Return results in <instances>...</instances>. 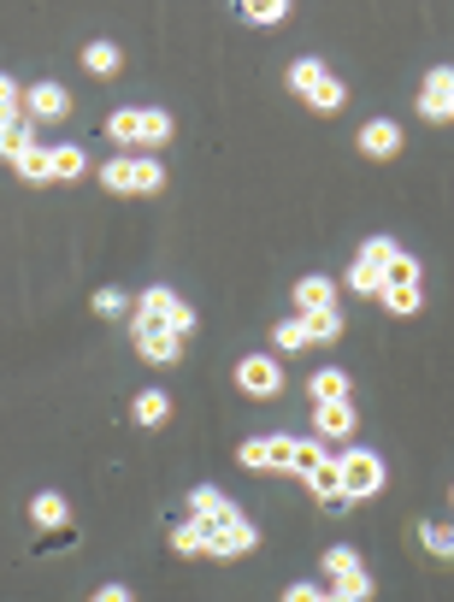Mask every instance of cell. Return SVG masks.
Instances as JSON below:
<instances>
[{
	"label": "cell",
	"mask_w": 454,
	"mask_h": 602,
	"mask_svg": "<svg viewBox=\"0 0 454 602\" xmlns=\"http://www.w3.org/2000/svg\"><path fill=\"white\" fill-rule=\"evenodd\" d=\"M325 467H330V443H319V437H289V455H284V473L289 478L313 485Z\"/></svg>",
	"instance_id": "9a60e30c"
},
{
	"label": "cell",
	"mask_w": 454,
	"mask_h": 602,
	"mask_svg": "<svg viewBox=\"0 0 454 602\" xmlns=\"http://www.w3.org/2000/svg\"><path fill=\"white\" fill-rule=\"evenodd\" d=\"M319 567H325L330 591H337V596H348V602H366V596L378 591V584H372V573L360 567V556H355L348 543H330L325 556H319Z\"/></svg>",
	"instance_id": "9c48e42d"
},
{
	"label": "cell",
	"mask_w": 454,
	"mask_h": 602,
	"mask_svg": "<svg viewBox=\"0 0 454 602\" xmlns=\"http://www.w3.org/2000/svg\"><path fill=\"white\" fill-rule=\"evenodd\" d=\"M289 7H295V0H236V12H242L249 24H284Z\"/></svg>",
	"instance_id": "4316f807"
},
{
	"label": "cell",
	"mask_w": 454,
	"mask_h": 602,
	"mask_svg": "<svg viewBox=\"0 0 454 602\" xmlns=\"http://www.w3.org/2000/svg\"><path fill=\"white\" fill-rule=\"evenodd\" d=\"M355 142H360L366 160H395V154H401V125H395V118H366Z\"/></svg>",
	"instance_id": "2e32d148"
},
{
	"label": "cell",
	"mask_w": 454,
	"mask_h": 602,
	"mask_svg": "<svg viewBox=\"0 0 454 602\" xmlns=\"http://www.w3.org/2000/svg\"><path fill=\"white\" fill-rule=\"evenodd\" d=\"M95 178H101L107 196H160V189H166V160L136 154V148H118L113 160H101Z\"/></svg>",
	"instance_id": "3957f363"
},
{
	"label": "cell",
	"mask_w": 454,
	"mask_h": 602,
	"mask_svg": "<svg viewBox=\"0 0 454 602\" xmlns=\"http://www.w3.org/2000/svg\"><path fill=\"white\" fill-rule=\"evenodd\" d=\"M272 349H284V355H295V349H313V342H307V325H302V314H295V319H277V325H272Z\"/></svg>",
	"instance_id": "83f0119b"
},
{
	"label": "cell",
	"mask_w": 454,
	"mask_h": 602,
	"mask_svg": "<svg viewBox=\"0 0 454 602\" xmlns=\"http://www.w3.org/2000/svg\"><path fill=\"white\" fill-rule=\"evenodd\" d=\"M101 130H107L113 148H136V154H160L171 136H178L166 107H113Z\"/></svg>",
	"instance_id": "7a4b0ae2"
},
{
	"label": "cell",
	"mask_w": 454,
	"mask_h": 602,
	"mask_svg": "<svg viewBox=\"0 0 454 602\" xmlns=\"http://www.w3.org/2000/svg\"><path fill=\"white\" fill-rule=\"evenodd\" d=\"M284 602H330L325 584H284Z\"/></svg>",
	"instance_id": "d6a6232c"
},
{
	"label": "cell",
	"mask_w": 454,
	"mask_h": 602,
	"mask_svg": "<svg viewBox=\"0 0 454 602\" xmlns=\"http://www.w3.org/2000/svg\"><path fill=\"white\" fill-rule=\"evenodd\" d=\"M419 538H425V549H431V556L454 561V526H419Z\"/></svg>",
	"instance_id": "4dcf8cb0"
},
{
	"label": "cell",
	"mask_w": 454,
	"mask_h": 602,
	"mask_svg": "<svg viewBox=\"0 0 454 602\" xmlns=\"http://www.w3.org/2000/svg\"><path fill=\"white\" fill-rule=\"evenodd\" d=\"M130 337H136V355H142L148 367H178L183 360V337L166 331V325H154V319H130Z\"/></svg>",
	"instance_id": "8fae6325"
},
{
	"label": "cell",
	"mask_w": 454,
	"mask_h": 602,
	"mask_svg": "<svg viewBox=\"0 0 454 602\" xmlns=\"http://www.w3.org/2000/svg\"><path fill=\"white\" fill-rule=\"evenodd\" d=\"M307 395L313 402H348V395H355V378H348L342 367H319L307 378Z\"/></svg>",
	"instance_id": "ffe728a7"
},
{
	"label": "cell",
	"mask_w": 454,
	"mask_h": 602,
	"mask_svg": "<svg viewBox=\"0 0 454 602\" xmlns=\"http://www.w3.org/2000/svg\"><path fill=\"white\" fill-rule=\"evenodd\" d=\"M236 390L249 395V402H277L284 395V360L272 349H254L236 360Z\"/></svg>",
	"instance_id": "ba28073f"
},
{
	"label": "cell",
	"mask_w": 454,
	"mask_h": 602,
	"mask_svg": "<svg viewBox=\"0 0 454 602\" xmlns=\"http://www.w3.org/2000/svg\"><path fill=\"white\" fill-rule=\"evenodd\" d=\"M12 171H19L24 183H54V166H47V142H36V148H24L19 160H12Z\"/></svg>",
	"instance_id": "484cf974"
},
{
	"label": "cell",
	"mask_w": 454,
	"mask_h": 602,
	"mask_svg": "<svg viewBox=\"0 0 454 602\" xmlns=\"http://www.w3.org/2000/svg\"><path fill=\"white\" fill-rule=\"evenodd\" d=\"M95 314H101V319H125V314H130V296H125L118 284L95 289Z\"/></svg>",
	"instance_id": "f1b7e54d"
},
{
	"label": "cell",
	"mask_w": 454,
	"mask_h": 602,
	"mask_svg": "<svg viewBox=\"0 0 454 602\" xmlns=\"http://www.w3.org/2000/svg\"><path fill=\"white\" fill-rule=\"evenodd\" d=\"M83 72H89L95 83H107V77L125 72V54H118V42H89V47H83Z\"/></svg>",
	"instance_id": "7402d4cb"
},
{
	"label": "cell",
	"mask_w": 454,
	"mask_h": 602,
	"mask_svg": "<svg viewBox=\"0 0 454 602\" xmlns=\"http://www.w3.org/2000/svg\"><path fill=\"white\" fill-rule=\"evenodd\" d=\"M130 420L136 425H166L171 420V390H142L136 395V408H130Z\"/></svg>",
	"instance_id": "d4e9b609"
},
{
	"label": "cell",
	"mask_w": 454,
	"mask_h": 602,
	"mask_svg": "<svg viewBox=\"0 0 454 602\" xmlns=\"http://www.w3.org/2000/svg\"><path fill=\"white\" fill-rule=\"evenodd\" d=\"M12 113H24V83L19 77H7L0 72V125H7Z\"/></svg>",
	"instance_id": "f546056e"
},
{
	"label": "cell",
	"mask_w": 454,
	"mask_h": 602,
	"mask_svg": "<svg viewBox=\"0 0 454 602\" xmlns=\"http://www.w3.org/2000/svg\"><path fill=\"white\" fill-rule=\"evenodd\" d=\"M289 89L302 95L313 113H342V101H348V83L330 72L325 60H313V54L289 65Z\"/></svg>",
	"instance_id": "8992f818"
},
{
	"label": "cell",
	"mask_w": 454,
	"mask_h": 602,
	"mask_svg": "<svg viewBox=\"0 0 454 602\" xmlns=\"http://www.w3.org/2000/svg\"><path fill=\"white\" fill-rule=\"evenodd\" d=\"M36 142H42V136H36V118H24V113H12V118H7V125H0V160H7V166H12V160H19V154H24V148H36Z\"/></svg>",
	"instance_id": "d6986e66"
},
{
	"label": "cell",
	"mask_w": 454,
	"mask_h": 602,
	"mask_svg": "<svg viewBox=\"0 0 454 602\" xmlns=\"http://www.w3.org/2000/svg\"><path fill=\"white\" fill-rule=\"evenodd\" d=\"M302 325H307L313 349H325V342L342 337V307H313V314H302Z\"/></svg>",
	"instance_id": "cb8c5ba5"
},
{
	"label": "cell",
	"mask_w": 454,
	"mask_h": 602,
	"mask_svg": "<svg viewBox=\"0 0 454 602\" xmlns=\"http://www.w3.org/2000/svg\"><path fill=\"white\" fill-rule=\"evenodd\" d=\"M401 243L395 236H366L360 243V254H355V266H348V289H355V296H378V284H383V261H390Z\"/></svg>",
	"instance_id": "30bf717a"
},
{
	"label": "cell",
	"mask_w": 454,
	"mask_h": 602,
	"mask_svg": "<svg viewBox=\"0 0 454 602\" xmlns=\"http://www.w3.org/2000/svg\"><path fill=\"white\" fill-rule=\"evenodd\" d=\"M47 166H54V183L89 178V154H83L77 142H54V148H47Z\"/></svg>",
	"instance_id": "44dd1931"
},
{
	"label": "cell",
	"mask_w": 454,
	"mask_h": 602,
	"mask_svg": "<svg viewBox=\"0 0 454 602\" xmlns=\"http://www.w3.org/2000/svg\"><path fill=\"white\" fill-rule=\"evenodd\" d=\"M355 432H360L355 402H313V437L319 443H348Z\"/></svg>",
	"instance_id": "5bb4252c"
},
{
	"label": "cell",
	"mask_w": 454,
	"mask_h": 602,
	"mask_svg": "<svg viewBox=\"0 0 454 602\" xmlns=\"http://www.w3.org/2000/svg\"><path fill=\"white\" fill-rule=\"evenodd\" d=\"M130 302H136L130 319H154V325H166V331H178L183 342L201 331V314H196V307H189L171 284H148L142 296H130Z\"/></svg>",
	"instance_id": "5b68a950"
},
{
	"label": "cell",
	"mask_w": 454,
	"mask_h": 602,
	"mask_svg": "<svg viewBox=\"0 0 454 602\" xmlns=\"http://www.w3.org/2000/svg\"><path fill=\"white\" fill-rule=\"evenodd\" d=\"M284 455H289V437H249V443H236V461L249 473H284Z\"/></svg>",
	"instance_id": "e0dca14e"
},
{
	"label": "cell",
	"mask_w": 454,
	"mask_h": 602,
	"mask_svg": "<svg viewBox=\"0 0 454 602\" xmlns=\"http://www.w3.org/2000/svg\"><path fill=\"white\" fill-rule=\"evenodd\" d=\"M171 549H178V556H207V549H201V526L196 520L178 526V531H171Z\"/></svg>",
	"instance_id": "1f68e13d"
},
{
	"label": "cell",
	"mask_w": 454,
	"mask_h": 602,
	"mask_svg": "<svg viewBox=\"0 0 454 602\" xmlns=\"http://www.w3.org/2000/svg\"><path fill=\"white\" fill-rule=\"evenodd\" d=\"M337 485L355 496V503H372V496H383V485H390V467H383V455H372V450H342L337 455Z\"/></svg>",
	"instance_id": "52a82bcc"
},
{
	"label": "cell",
	"mask_w": 454,
	"mask_h": 602,
	"mask_svg": "<svg viewBox=\"0 0 454 602\" xmlns=\"http://www.w3.org/2000/svg\"><path fill=\"white\" fill-rule=\"evenodd\" d=\"M295 314H313V307H337V278L330 272H307L302 284H295Z\"/></svg>",
	"instance_id": "ac0fdd59"
},
{
	"label": "cell",
	"mask_w": 454,
	"mask_h": 602,
	"mask_svg": "<svg viewBox=\"0 0 454 602\" xmlns=\"http://www.w3.org/2000/svg\"><path fill=\"white\" fill-rule=\"evenodd\" d=\"M89 602H136V591H130V584H101Z\"/></svg>",
	"instance_id": "836d02e7"
},
{
	"label": "cell",
	"mask_w": 454,
	"mask_h": 602,
	"mask_svg": "<svg viewBox=\"0 0 454 602\" xmlns=\"http://www.w3.org/2000/svg\"><path fill=\"white\" fill-rule=\"evenodd\" d=\"M378 302L390 307L395 319H413L419 307H425V272H419V261L413 254H390V261H383V284H378Z\"/></svg>",
	"instance_id": "277c9868"
},
{
	"label": "cell",
	"mask_w": 454,
	"mask_h": 602,
	"mask_svg": "<svg viewBox=\"0 0 454 602\" xmlns=\"http://www.w3.org/2000/svg\"><path fill=\"white\" fill-rule=\"evenodd\" d=\"M30 520H36L42 531H60L65 520H72V503H65L60 490H36L30 496Z\"/></svg>",
	"instance_id": "603a6c76"
},
{
	"label": "cell",
	"mask_w": 454,
	"mask_h": 602,
	"mask_svg": "<svg viewBox=\"0 0 454 602\" xmlns=\"http://www.w3.org/2000/svg\"><path fill=\"white\" fill-rule=\"evenodd\" d=\"M24 118H36V125H65V118H72V89L54 83V77L30 83L24 89Z\"/></svg>",
	"instance_id": "7c38bea8"
},
{
	"label": "cell",
	"mask_w": 454,
	"mask_h": 602,
	"mask_svg": "<svg viewBox=\"0 0 454 602\" xmlns=\"http://www.w3.org/2000/svg\"><path fill=\"white\" fill-rule=\"evenodd\" d=\"M189 520L201 526V549L213 561H236V556H254V549H260L254 520L236 503H224V490H213V485L189 490Z\"/></svg>",
	"instance_id": "6da1fadb"
},
{
	"label": "cell",
	"mask_w": 454,
	"mask_h": 602,
	"mask_svg": "<svg viewBox=\"0 0 454 602\" xmlns=\"http://www.w3.org/2000/svg\"><path fill=\"white\" fill-rule=\"evenodd\" d=\"M419 118L425 125H448L454 118V65L425 72V83H419Z\"/></svg>",
	"instance_id": "4fadbf2b"
}]
</instances>
